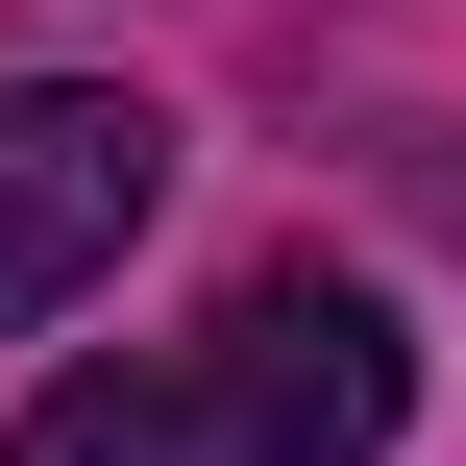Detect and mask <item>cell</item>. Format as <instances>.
<instances>
[{"mask_svg":"<svg viewBox=\"0 0 466 466\" xmlns=\"http://www.w3.org/2000/svg\"><path fill=\"white\" fill-rule=\"evenodd\" d=\"M172 442L197 466H393L418 442V319L369 270H246L221 344H197V393H172Z\"/></svg>","mask_w":466,"mask_h":466,"instance_id":"6da1fadb","label":"cell"},{"mask_svg":"<svg viewBox=\"0 0 466 466\" xmlns=\"http://www.w3.org/2000/svg\"><path fill=\"white\" fill-rule=\"evenodd\" d=\"M147 197H172V123H147L123 74H0V344L74 319V295L147 246Z\"/></svg>","mask_w":466,"mask_h":466,"instance_id":"7a4b0ae2","label":"cell"},{"mask_svg":"<svg viewBox=\"0 0 466 466\" xmlns=\"http://www.w3.org/2000/svg\"><path fill=\"white\" fill-rule=\"evenodd\" d=\"M0 466H172V393H147V369H49Z\"/></svg>","mask_w":466,"mask_h":466,"instance_id":"3957f363","label":"cell"}]
</instances>
